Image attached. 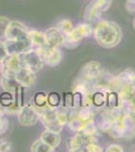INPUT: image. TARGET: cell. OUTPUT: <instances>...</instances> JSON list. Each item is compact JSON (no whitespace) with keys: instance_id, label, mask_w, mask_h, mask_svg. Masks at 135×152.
Segmentation results:
<instances>
[{"instance_id":"obj_1","label":"cell","mask_w":135,"mask_h":152,"mask_svg":"<svg viewBox=\"0 0 135 152\" xmlns=\"http://www.w3.org/2000/svg\"><path fill=\"white\" fill-rule=\"evenodd\" d=\"M95 41L105 49H112L118 46L122 40V29L119 24L111 20H101L93 29Z\"/></svg>"},{"instance_id":"obj_2","label":"cell","mask_w":135,"mask_h":152,"mask_svg":"<svg viewBox=\"0 0 135 152\" xmlns=\"http://www.w3.org/2000/svg\"><path fill=\"white\" fill-rule=\"evenodd\" d=\"M93 34V28L89 23H80L77 26H74L69 35L66 36L65 44L63 47L66 48H74L78 45L82 40L85 38H88Z\"/></svg>"},{"instance_id":"obj_3","label":"cell","mask_w":135,"mask_h":152,"mask_svg":"<svg viewBox=\"0 0 135 152\" xmlns=\"http://www.w3.org/2000/svg\"><path fill=\"white\" fill-rule=\"evenodd\" d=\"M103 74L102 66L97 61H90L86 63L80 70L79 78L87 82L91 86H95Z\"/></svg>"},{"instance_id":"obj_4","label":"cell","mask_w":135,"mask_h":152,"mask_svg":"<svg viewBox=\"0 0 135 152\" xmlns=\"http://www.w3.org/2000/svg\"><path fill=\"white\" fill-rule=\"evenodd\" d=\"M17 120L18 123L21 126L24 127H31L38 123L40 120V113L33 105V104L28 102L26 104H23L19 109L17 113Z\"/></svg>"},{"instance_id":"obj_5","label":"cell","mask_w":135,"mask_h":152,"mask_svg":"<svg viewBox=\"0 0 135 152\" xmlns=\"http://www.w3.org/2000/svg\"><path fill=\"white\" fill-rule=\"evenodd\" d=\"M113 0H92L90 4L86 7L84 19L87 21H94L100 18L103 14L110 9Z\"/></svg>"},{"instance_id":"obj_6","label":"cell","mask_w":135,"mask_h":152,"mask_svg":"<svg viewBox=\"0 0 135 152\" xmlns=\"http://www.w3.org/2000/svg\"><path fill=\"white\" fill-rule=\"evenodd\" d=\"M19 56H20L22 66L30 69L34 73L40 72L45 66V62H43V58L40 57V55L34 48L27 51V52H24Z\"/></svg>"},{"instance_id":"obj_7","label":"cell","mask_w":135,"mask_h":152,"mask_svg":"<svg viewBox=\"0 0 135 152\" xmlns=\"http://www.w3.org/2000/svg\"><path fill=\"white\" fill-rule=\"evenodd\" d=\"M40 121H41V123L43 124L45 129L61 134L64 127L61 126L58 124V120H56V107L48 105V107L40 111Z\"/></svg>"},{"instance_id":"obj_8","label":"cell","mask_w":135,"mask_h":152,"mask_svg":"<svg viewBox=\"0 0 135 152\" xmlns=\"http://www.w3.org/2000/svg\"><path fill=\"white\" fill-rule=\"evenodd\" d=\"M36 51L43 58L45 65L48 67H56L61 63L63 59V53L60 48H53L50 46H45L41 48H36Z\"/></svg>"},{"instance_id":"obj_9","label":"cell","mask_w":135,"mask_h":152,"mask_svg":"<svg viewBox=\"0 0 135 152\" xmlns=\"http://www.w3.org/2000/svg\"><path fill=\"white\" fill-rule=\"evenodd\" d=\"M21 60L19 55H8L0 63V73L2 76L14 78L18 70L21 68Z\"/></svg>"},{"instance_id":"obj_10","label":"cell","mask_w":135,"mask_h":152,"mask_svg":"<svg viewBox=\"0 0 135 152\" xmlns=\"http://www.w3.org/2000/svg\"><path fill=\"white\" fill-rule=\"evenodd\" d=\"M27 26L19 20H10L6 29L5 40H23L28 39Z\"/></svg>"},{"instance_id":"obj_11","label":"cell","mask_w":135,"mask_h":152,"mask_svg":"<svg viewBox=\"0 0 135 152\" xmlns=\"http://www.w3.org/2000/svg\"><path fill=\"white\" fill-rule=\"evenodd\" d=\"M5 46L8 55H21L32 49L28 39L23 40H5Z\"/></svg>"},{"instance_id":"obj_12","label":"cell","mask_w":135,"mask_h":152,"mask_svg":"<svg viewBox=\"0 0 135 152\" xmlns=\"http://www.w3.org/2000/svg\"><path fill=\"white\" fill-rule=\"evenodd\" d=\"M36 73L31 71L28 68L21 66V68L18 70L16 75L14 76V79L19 85L22 87H32L36 82Z\"/></svg>"},{"instance_id":"obj_13","label":"cell","mask_w":135,"mask_h":152,"mask_svg":"<svg viewBox=\"0 0 135 152\" xmlns=\"http://www.w3.org/2000/svg\"><path fill=\"white\" fill-rule=\"evenodd\" d=\"M45 39L48 46L53 48H61L64 46L66 40V36L64 35L60 29H58L56 26L48 28L45 31Z\"/></svg>"},{"instance_id":"obj_14","label":"cell","mask_w":135,"mask_h":152,"mask_svg":"<svg viewBox=\"0 0 135 152\" xmlns=\"http://www.w3.org/2000/svg\"><path fill=\"white\" fill-rule=\"evenodd\" d=\"M107 91L105 88L94 86V91L92 94V105L96 109H102L106 107L107 104Z\"/></svg>"},{"instance_id":"obj_15","label":"cell","mask_w":135,"mask_h":152,"mask_svg":"<svg viewBox=\"0 0 135 152\" xmlns=\"http://www.w3.org/2000/svg\"><path fill=\"white\" fill-rule=\"evenodd\" d=\"M28 40L30 42L32 48L34 49L48 46L45 31H38V29H29Z\"/></svg>"},{"instance_id":"obj_16","label":"cell","mask_w":135,"mask_h":152,"mask_svg":"<svg viewBox=\"0 0 135 152\" xmlns=\"http://www.w3.org/2000/svg\"><path fill=\"white\" fill-rule=\"evenodd\" d=\"M76 116H77L81 121L84 123L90 124L92 122H95L96 113L93 110V107H88V105H81L78 109H75Z\"/></svg>"},{"instance_id":"obj_17","label":"cell","mask_w":135,"mask_h":152,"mask_svg":"<svg viewBox=\"0 0 135 152\" xmlns=\"http://www.w3.org/2000/svg\"><path fill=\"white\" fill-rule=\"evenodd\" d=\"M119 99V104H125L132 96L135 95V85L133 83L123 84L117 91Z\"/></svg>"},{"instance_id":"obj_18","label":"cell","mask_w":135,"mask_h":152,"mask_svg":"<svg viewBox=\"0 0 135 152\" xmlns=\"http://www.w3.org/2000/svg\"><path fill=\"white\" fill-rule=\"evenodd\" d=\"M40 139L53 148H56L62 141V137H61L60 133H56V132L50 131V130H45V132H43L40 135Z\"/></svg>"},{"instance_id":"obj_19","label":"cell","mask_w":135,"mask_h":152,"mask_svg":"<svg viewBox=\"0 0 135 152\" xmlns=\"http://www.w3.org/2000/svg\"><path fill=\"white\" fill-rule=\"evenodd\" d=\"M0 85H1V88L4 91L10 92L13 95L18 91V89L21 86V85H19L16 82V80L14 78L6 77V76H2L1 77V79H0Z\"/></svg>"},{"instance_id":"obj_20","label":"cell","mask_w":135,"mask_h":152,"mask_svg":"<svg viewBox=\"0 0 135 152\" xmlns=\"http://www.w3.org/2000/svg\"><path fill=\"white\" fill-rule=\"evenodd\" d=\"M83 146H85V141L79 132L76 133L73 137H71L68 142V148L70 152L80 151Z\"/></svg>"},{"instance_id":"obj_21","label":"cell","mask_w":135,"mask_h":152,"mask_svg":"<svg viewBox=\"0 0 135 152\" xmlns=\"http://www.w3.org/2000/svg\"><path fill=\"white\" fill-rule=\"evenodd\" d=\"M33 105L38 110V111H41V110L48 107V95L43 91L36 92L33 96Z\"/></svg>"},{"instance_id":"obj_22","label":"cell","mask_w":135,"mask_h":152,"mask_svg":"<svg viewBox=\"0 0 135 152\" xmlns=\"http://www.w3.org/2000/svg\"><path fill=\"white\" fill-rule=\"evenodd\" d=\"M55 149L56 148H53V147L50 146L48 144H46L40 138L34 141L30 146V151L32 152H53Z\"/></svg>"},{"instance_id":"obj_23","label":"cell","mask_w":135,"mask_h":152,"mask_svg":"<svg viewBox=\"0 0 135 152\" xmlns=\"http://www.w3.org/2000/svg\"><path fill=\"white\" fill-rule=\"evenodd\" d=\"M134 74H135V71L134 70L126 69V70L122 71L120 74L117 75V78H118L119 82L121 83V85L128 84V83H133Z\"/></svg>"},{"instance_id":"obj_24","label":"cell","mask_w":135,"mask_h":152,"mask_svg":"<svg viewBox=\"0 0 135 152\" xmlns=\"http://www.w3.org/2000/svg\"><path fill=\"white\" fill-rule=\"evenodd\" d=\"M56 28L58 29H60L65 36H67L72 31V29L74 28V26H73V23L70 20V19L64 18L62 20L58 21V23H56Z\"/></svg>"},{"instance_id":"obj_25","label":"cell","mask_w":135,"mask_h":152,"mask_svg":"<svg viewBox=\"0 0 135 152\" xmlns=\"http://www.w3.org/2000/svg\"><path fill=\"white\" fill-rule=\"evenodd\" d=\"M119 104L118 94L116 91H107V107H114Z\"/></svg>"},{"instance_id":"obj_26","label":"cell","mask_w":135,"mask_h":152,"mask_svg":"<svg viewBox=\"0 0 135 152\" xmlns=\"http://www.w3.org/2000/svg\"><path fill=\"white\" fill-rule=\"evenodd\" d=\"M9 23H10V19L7 18V16L0 15V40L1 39H5L6 29Z\"/></svg>"},{"instance_id":"obj_27","label":"cell","mask_w":135,"mask_h":152,"mask_svg":"<svg viewBox=\"0 0 135 152\" xmlns=\"http://www.w3.org/2000/svg\"><path fill=\"white\" fill-rule=\"evenodd\" d=\"M14 102V95L10 92L4 91L3 94L0 95V104L3 107H8L12 102Z\"/></svg>"},{"instance_id":"obj_28","label":"cell","mask_w":135,"mask_h":152,"mask_svg":"<svg viewBox=\"0 0 135 152\" xmlns=\"http://www.w3.org/2000/svg\"><path fill=\"white\" fill-rule=\"evenodd\" d=\"M48 105H51V107H58V104H60V102H61L60 94L56 91H53V92H51V94H48Z\"/></svg>"},{"instance_id":"obj_29","label":"cell","mask_w":135,"mask_h":152,"mask_svg":"<svg viewBox=\"0 0 135 152\" xmlns=\"http://www.w3.org/2000/svg\"><path fill=\"white\" fill-rule=\"evenodd\" d=\"M9 129V121L6 115H0V136L4 135Z\"/></svg>"},{"instance_id":"obj_30","label":"cell","mask_w":135,"mask_h":152,"mask_svg":"<svg viewBox=\"0 0 135 152\" xmlns=\"http://www.w3.org/2000/svg\"><path fill=\"white\" fill-rule=\"evenodd\" d=\"M85 151L87 152H102L103 148L98 145L97 142H91V143L85 144Z\"/></svg>"},{"instance_id":"obj_31","label":"cell","mask_w":135,"mask_h":152,"mask_svg":"<svg viewBox=\"0 0 135 152\" xmlns=\"http://www.w3.org/2000/svg\"><path fill=\"white\" fill-rule=\"evenodd\" d=\"M64 105L67 109H73V92L69 91L65 94V102H64Z\"/></svg>"},{"instance_id":"obj_32","label":"cell","mask_w":135,"mask_h":152,"mask_svg":"<svg viewBox=\"0 0 135 152\" xmlns=\"http://www.w3.org/2000/svg\"><path fill=\"white\" fill-rule=\"evenodd\" d=\"M7 56H8V52H7L5 42L0 41V63H1Z\"/></svg>"},{"instance_id":"obj_33","label":"cell","mask_w":135,"mask_h":152,"mask_svg":"<svg viewBox=\"0 0 135 152\" xmlns=\"http://www.w3.org/2000/svg\"><path fill=\"white\" fill-rule=\"evenodd\" d=\"M124 149L118 144H110L106 148V152H123Z\"/></svg>"},{"instance_id":"obj_34","label":"cell","mask_w":135,"mask_h":152,"mask_svg":"<svg viewBox=\"0 0 135 152\" xmlns=\"http://www.w3.org/2000/svg\"><path fill=\"white\" fill-rule=\"evenodd\" d=\"M11 150V144L8 141H0V152H8Z\"/></svg>"},{"instance_id":"obj_35","label":"cell","mask_w":135,"mask_h":152,"mask_svg":"<svg viewBox=\"0 0 135 152\" xmlns=\"http://www.w3.org/2000/svg\"><path fill=\"white\" fill-rule=\"evenodd\" d=\"M124 105L126 107L127 110H135V95L132 96Z\"/></svg>"},{"instance_id":"obj_36","label":"cell","mask_w":135,"mask_h":152,"mask_svg":"<svg viewBox=\"0 0 135 152\" xmlns=\"http://www.w3.org/2000/svg\"><path fill=\"white\" fill-rule=\"evenodd\" d=\"M127 113H128V117L130 118V120L135 124V110H127Z\"/></svg>"},{"instance_id":"obj_37","label":"cell","mask_w":135,"mask_h":152,"mask_svg":"<svg viewBox=\"0 0 135 152\" xmlns=\"http://www.w3.org/2000/svg\"><path fill=\"white\" fill-rule=\"evenodd\" d=\"M128 3H135V0H126Z\"/></svg>"},{"instance_id":"obj_38","label":"cell","mask_w":135,"mask_h":152,"mask_svg":"<svg viewBox=\"0 0 135 152\" xmlns=\"http://www.w3.org/2000/svg\"><path fill=\"white\" fill-rule=\"evenodd\" d=\"M133 26H134V28H135V18L133 19Z\"/></svg>"},{"instance_id":"obj_39","label":"cell","mask_w":135,"mask_h":152,"mask_svg":"<svg viewBox=\"0 0 135 152\" xmlns=\"http://www.w3.org/2000/svg\"><path fill=\"white\" fill-rule=\"evenodd\" d=\"M133 84L135 85V74H134V80H133Z\"/></svg>"}]
</instances>
